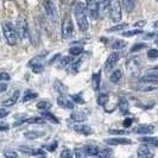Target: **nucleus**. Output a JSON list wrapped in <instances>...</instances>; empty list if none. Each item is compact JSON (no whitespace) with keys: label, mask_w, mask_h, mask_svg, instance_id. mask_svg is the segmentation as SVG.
Returning a JSON list of instances; mask_svg holds the SVG:
<instances>
[{"label":"nucleus","mask_w":158,"mask_h":158,"mask_svg":"<svg viewBox=\"0 0 158 158\" xmlns=\"http://www.w3.org/2000/svg\"><path fill=\"white\" fill-rule=\"evenodd\" d=\"M16 29L17 32H18V36L22 40H25V38L29 37V25H27V22H26V19L24 17H19L17 19Z\"/></svg>","instance_id":"obj_3"},{"label":"nucleus","mask_w":158,"mask_h":158,"mask_svg":"<svg viewBox=\"0 0 158 158\" xmlns=\"http://www.w3.org/2000/svg\"><path fill=\"white\" fill-rule=\"evenodd\" d=\"M132 123H133V119H131V118H127L124 120V127H130L131 125H132Z\"/></svg>","instance_id":"obj_52"},{"label":"nucleus","mask_w":158,"mask_h":158,"mask_svg":"<svg viewBox=\"0 0 158 158\" xmlns=\"http://www.w3.org/2000/svg\"><path fill=\"white\" fill-rule=\"evenodd\" d=\"M54 87H55L56 90L60 93V95H65V93H67V87L64 86L61 81H58V80H57V81H55Z\"/></svg>","instance_id":"obj_26"},{"label":"nucleus","mask_w":158,"mask_h":158,"mask_svg":"<svg viewBox=\"0 0 158 158\" xmlns=\"http://www.w3.org/2000/svg\"><path fill=\"white\" fill-rule=\"evenodd\" d=\"M108 133H110V135H128L131 132L127 131V130H118V128H114V130H110Z\"/></svg>","instance_id":"obj_34"},{"label":"nucleus","mask_w":158,"mask_h":158,"mask_svg":"<svg viewBox=\"0 0 158 158\" xmlns=\"http://www.w3.org/2000/svg\"><path fill=\"white\" fill-rule=\"evenodd\" d=\"M155 131L153 125H139L133 130V132L139 133V135H151Z\"/></svg>","instance_id":"obj_13"},{"label":"nucleus","mask_w":158,"mask_h":158,"mask_svg":"<svg viewBox=\"0 0 158 158\" xmlns=\"http://www.w3.org/2000/svg\"><path fill=\"white\" fill-rule=\"evenodd\" d=\"M19 150L26 155H31V156H45L44 151H42L40 149H35L32 146H20Z\"/></svg>","instance_id":"obj_10"},{"label":"nucleus","mask_w":158,"mask_h":158,"mask_svg":"<svg viewBox=\"0 0 158 158\" xmlns=\"http://www.w3.org/2000/svg\"><path fill=\"white\" fill-rule=\"evenodd\" d=\"M45 119L43 117H32V118L25 119L24 123H27V124H43Z\"/></svg>","instance_id":"obj_32"},{"label":"nucleus","mask_w":158,"mask_h":158,"mask_svg":"<svg viewBox=\"0 0 158 158\" xmlns=\"http://www.w3.org/2000/svg\"><path fill=\"white\" fill-rule=\"evenodd\" d=\"M43 70H44V65H43V64H38V65L32 67V71H33L35 74H40Z\"/></svg>","instance_id":"obj_44"},{"label":"nucleus","mask_w":158,"mask_h":158,"mask_svg":"<svg viewBox=\"0 0 158 158\" xmlns=\"http://www.w3.org/2000/svg\"><path fill=\"white\" fill-rule=\"evenodd\" d=\"M44 7H45V12H47V16L50 19V22L55 23L57 20V8H56L55 4L51 0H47L44 4Z\"/></svg>","instance_id":"obj_8"},{"label":"nucleus","mask_w":158,"mask_h":158,"mask_svg":"<svg viewBox=\"0 0 158 158\" xmlns=\"http://www.w3.org/2000/svg\"><path fill=\"white\" fill-rule=\"evenodd\" d=\"M99 2V11H100V16L105 15L107 10H110V5H111V0H98Z\"/></svg>","instance_id":"obj_20"},{"label":"nucleus","mask_w":158,"mask_h":158,"mask_svg":"<svg viewBox=\"0 0 158 158\" xmlns=\"http://www.w3.org/2000/svg\"><path fill=\"white\" fill-rule=\"evenodd\" d=\"M100 81H101V74L98 71L94 73L93 76H92V82H93V88L98 92L100 89Z\"/></svg>","instance_id":"obj_23"},{"label":"nucleus","mask_w":158,"mask_h":158,"mask_svg":"<svg viewBox=\"0 0 158 158\" xmlns=\"http://www.w3.org/2000/svg\"><path fill=\"white\" fill-rule=\"evenodd\" d=\"M74 131L83 135H92V128H90V126L85 125V124H76V125L74 126Z\"/></svg>","instance_id":"obj_15"},{"label":"nucleus","mask_w":158,"mask_h":158,"mask_svg":"<svg viewBox=\"0 0 158 158\" xmlns=\"http://www.w3.org/2000/svg\"><path fill=\"white\" fill-rule=\"evenodd\" d=\"M148 57H149L150 60H156V58H158L157 49H150V50L148 51Z\"/></svg>","instance_id":"obj_42"},{"label":"nucleus","mask_w":158,"mask_h":158,"mask_svg":"<svg viewBox=\"0 0 158 158\" xmlns=\"http://www.w3.org/2000/svg\"><path fill=\"white\" fill-rule=\"evenodd\" d=\"M157 1H158V0H157Z\"/></svg>","instance_id":"obj_62"},{"label":"nucleus","mask_w":158,"mask_h":158,"mask_svg":"<svg viewBox=\"0 0 158 158\" xmlns=\"http://www.w3.org/2000/svg\"><path fill=\"white\" fill-rule=\"evenodd\" d=\"M127 26H128V24L124 23V24H118V25H114V26H112L111 29H108V31L110 32H115V31H123V30H125Z\"/></svg>","instance_id":"obj_36"},{"label":"nucleus","mask_w":158,"mask_h":158,"mask_svg":"<svg viewBox=\"0 0 158 158\" xmlns=\"http://www.w3.org/2000/svg\"><path fill=\"white\" fill-rule=\"evenodd\" d=\"M61 157H74L75 155L73 153V152H70L69 150H64L61 152V155H60Z\"/></svg>","instance_id":"obj_50"},{"label":"nucleus","mask_w":158,"mask_h":158,"mask_svg":"<svg viewBox=\"0 0 158 158\" xmlns=\"http://www.w3.org/2000/svg\"><path fill=\"white\" fill-rule=\"evenodd\" d=\"M83 150L86 152V155L90 156V157H98L99 156V152H100V149H98L95 145H86L83 148Z\"/></svg>","instance_id":"obj_19"},{"label":"nucleus","mask_w":158,"mask_h":158,"mask_svg":"<svg viewBox=\"0 0 158 158\" xmlns=\"http://www.w3.org/2000/svg\"><path fill=\"white\" fill-rule=\"evenodd\" d=\"M62 38L64 40H69L73 37V32H74V24L71 22L70 17L64 18L63 23H62Z\"/></svg>","instance_id":"obj_4"},{"label":"nucleus","mask_w":158,"mask_h":158,"mask_svg":"<svg viewBox=\"0 0 158 158\" xmlns=\"http://www.w3.org/2000/svg\"><path fill=\"white\" fill-rule=\"evenodd\" d=\"M137 62H138L137 60H133V61H130V62H128V64H127V67H132V69H128L131 73H135V74H137V71L139 70V64L137 63Z\"/></svg>","instance_id":"obj_37"},{"label":"nucleus","mask_w":158,"mask_h":158,"mask_svg":"<svg viewBox=\"0 0 158 158\" xmlns=\"http://www.w3.org/2000/svg\"><path fill=\"white\" fill-rule=\"evenodd\" d=\"M10 75H8L6 71H2L1 73V75H0V82H7V81H10Z\"/></svg>","instance_id":"obj_46"},{"label":"nucleus","mask_w":158,"mask_h":158,"mask_svg":"<svg viewBox=\"0 0 158 158\" xmlns=\"http://www.w3.org/2000/svg\"><path fill=\"white\" fill-rule=\"evenodd\" d=\"M137 155L139 157H152L155 153L148 145H142V146H139V149L137 151Z\"/></svg>","instance_id":"obj_17"},{"label":"nucleus","mask_w":158,"mask_h":158,"mask_svg":"<svg viewBox=\"0 0 158 158\" xmlns=\"http://www.w3.org/2000/svg\"><path fill=\"white\" fill-rule=\"evenodd\" d=\"M140 33H143V30H132V31L123 32V36H125V37H132V36H135V35H140Z\"/></svg>","instance_id":"obj_41"},{"label":"nucleus","mask_w":158,"mask_h":158,"mask_svg":"<svg viewBox=\"0 0 158 158\" xmlns=\"http://www.w3.org/2000/svg\"><path fill=\"white\" fill-rule=\"evenodd\" d=\"M118 107H119V111L121 112V114L124 115H127L130 113V107H128V101H127L126 98L121 96L119 98V102H118Z\"/></svg>","instance_id":"obj_14"},{"label":"nucleus","mask_w":158,"mask_h":158,"mask_svg":"<svg viewBox=\"0 0 158 158\" xmlns=\"http://www.w3.org/2000/svg\"><path fill=\"white\" fill-rule=\"evenodd\" d=\"M74 57H75V56H73V55L63 57V58L61 60V62H60V67H61V68H64V67H67V65L71 64L73 62H74Z\"/></svg>","instance_id":"obj_31"},{"label":"nucleus","mask_w":158,"mask_h":158,"mask_svg":"<svg viewBox=\"0 0 158 158\" xmlns=\"http://www.w3.org/2000/svg\"><path fill=\"white\" fill-rule=\"evenodd\" d=\"M145 48H148V44H145V43H137V44H135L133 47L131 48V52L135 54V52L139 51V50H143Z\"/></svg>","instance_id":"obj_40"},{"label":"nucleus","mask_w":158,"mask_h":158,"mask_svg":"<svg viewBox=\"0 0 158 158\" xmlns=\"http://www.w3.org/2000/svg\"><path fill=\"white\" fill-rule=\"evenodd\" d=\"M71 99L74 100V102H77V103H85V100L82 99L81 94L77 95H71Z\"/></svg>","instance_id":"obj_45"},{"label":"nucleus","mask_w":158,"mask_h":158,"mask_svg":"<svg viewBox=\"0 0 158 158\" xmlns=\"http://www.w3.org/2000/svg\"><path fill=\"white\" fill-rule=\"evenodd\" d=\"M156 37H158V33H148L145 36V38H156Z\"/></svg>","instance_id":"obj_55"},{"label":"nucleus","mask_w":158,"mask_h":158,"mask_svg":"<svg viewBox=\"0 0 158 158\" xmlns=\"http://www.w3.org/2000/svg\"><path fill=\"white\" fill-rule=\"evenodd\" d=\"M82 63V60H79L77 62H75V63L73 64V67H71V71H73V74H77L79 73V68L80 65Z\"/></svg>","instance_id":"obj_43"},{"label":"nucleus","mask_w":158,"mask_h":158,"mask_svg":"<svg viewBox=\"0 0 158 158\" xmlns=\"http://www.w3.org/2000/svg\"><path fill=\"white\" fill-rule=\"evenodd\" d=\"M86 7H87L88 16L92 19H98L100 16V11H99V2L98 0H86Z\"/></svg>","instance_id":"obj_6"},{"label":"nucleus","mask_w":158,"mask_h":158,"mask_svg":"<svg viewBox=\"0 0 158 158\" xmlns=\"http://www.w3.org/2000/svg\"><path fill=\"white\" fill-rule=\"evenodd\" d=\"M18 155H17L16 152H13V151H10V152H5L4 153V157H13V158H16Z\"/></svg>","instance_id":"obj_53"},{"label":"nucleus","mask_w":158,"mask_h":158,"mask_svg":"<svg viewBox=\"0 0 158 158\" xmlns=\"http://www.w3.org/2000/svg\"><path fill=\"white\" fill-rule=\"evenodd\" d=\"M86 6L83 2L77 1L74 6V15L76 18V23L79 29L82 32H86L89 29V24H88V12H86Z\"/></svg>","instance_id":"obj_1"},{"label":"nucleus","mask_w":158,"mask_h":158,"mask_svg":"<svg viewBox=\"0 0 158 158\" xmlns=\"http://www.w3.org/2000/svg\"><path fill=\"white\" fill-rule=\"evenodd\" d=\"M112 152L110 150H102L99 152V156L98 157H108V156H111Z\"/></svg>","instance_id":"obj_51"},{"label":"nucleus","mask_w":158,"mask_h":158,"mask_svg":"<svg viewBox=\"0 0 158 158\" xmlns=\"http://www.w3.org/2000/svg\"><path fill=\"white\" fill-rule=\"evenodd\" d=\"M0 130H1V131H6V130H7V126H6V125H4V124H1Z\"/></svg>","instance_id":"obj_58"},{"label":"nucleus","mask_w":158,"mask_h":158,"mask_svg":"<svg viewBox=\"0 0 158 158\" xmlns=\"http://www.w3.org/2000/svg\"><path fill=\"white\" fill-rule=\"evenodd\" d=\"M126 42L123 40H111V48L114 50H121L126 47Z\"/></svg>","instance_id":"obj_21"},{"label":"nucleus","mask_w":158,"mask_h":158,"mask_svg":"<svg viewBox=\"0 0 158 158\" xmlns=\"http://www.w3.org/2000/svg\"><path fill=\"white\" fill-rule=\"evenodd\" d=\"M108 101V94H100L98 96V103L100 105V106H105L106 103Z\"/></svg>","instance_id":"obj_39"},{"label":"nucleus","mask_w":158,"mask_h":158,"mask_svg":"<svg viewBox=\"0 0 158 158\" xmlns=\"http://www.w3.org/2000/svg\"><path fill=\"white\" fill-rule=\"evenodd\" d=\"M37 108L40 111H48V110L51 108V102L49 100H42L37 103Z\"/></svg>","instance_id":"obj_28"},{"label":"nucleus","mask_w":158,"mask_h":158,"mask_svg":"<svg viewBox=\"0 0 158 158\" xmlns=\"http://www.w3.org/2000/svg\"><path fill=\"white\" fill-rule=\"evenodd\" d=\"M2 32H4V37L8 45H16L17 40H18V32H17V29H15V26L10 22L2 24Z\"/></svg>","instance_id":"obj_2"},{"label":"nucleus","mask_w":158,"mask_h":158,"mask_svg":"<svg viewBox=\"0 0 158 158\" xmlns=\"http://www.w3.org/2000/svg\"><path fill=\"white\" fill-rule=\"evenodd\" d=\"M140 82H149L153 85H158V75H152V74H146L140 79Z\"/></svg>","instance_id":"obj_22"},{"label":"nucleus","mask_w":158,"mask_h":158,"mask_svg":"<svg viewBox=\"0 0 158 158\" xmlns=\"http://www.w3.org/2000/svg\"><path fill=\"white\" fill-rule=\"evenodd\" d=\"M57 146H58V143L57 142H54L52 144H50V145H48V146H45L48 150L50 151V152H54V151L57 149Z\"/></svg>","instance_id":"obj_49"},{"label":"nucleus","mask_w":158,"mask_h":158,"mask_svg":"<svg viewBox=\"0 0 158 158\" xmlns=\"http://www.w3.org/2000/svg\"><path fill=\"white\" fill-rule=\"evenodd\" d=\"M44 135V132H37V131H30V132H25L24 137L27 138V139H36L38 137Z\"/></svg>","instance_id":"obj_30"},{"label":"nucleus","mask_w":158,"mask_h":158,"mask_svg":"<svg viewBox=\"0 0 158 158\" xmlns=\"http://www.w3.org/2000/svg\"><path fill=\"white\" fill-rule=\"evenodd\" d=\"M110 16L113 22H119L121 19V6H120L119 0H111Z\"/></svg>","instance_id":"obj_5"},{"label":"nucleus","mask_w":158,"mask_h":158,"mask_svg":"<svg viewBox=\"0 0 158 158\" xmlns=\"http://www.w3.org/2000/svg\"><path fill=\"white\" fill-rule=\"evenodd\" d=\"M158 87V85H153V83H149V82H139V85L135 87L138 92H151L155 90Z\"/></svg>","instance_id":"obj_16"},{"label":"nucleus","mask_w":158,"mask_h":158,"mask_svg":"<svg viewBox=\"0 0 158 158\" xmlns=\"http://www.w3.org/2000/svg\"><path fill=\"white\" fill-rule=\"evenodd\" d=\"M86 118H87V115L81 111H74L70 115V120L74 123H82L86 120Z\"/></svg>","instance_id":"obj_18"},{"label":"nucleus","mask_w":158,"mask_h":158,"mask_svg":"<svg viewBox=\"0 0 158 158\" xmlns=\"http://www.w3.org/2000/svg\"><path fill=\"white\" fill-rule=\"evenodd\" d=\"M18 95H19V92L17 90L16 93H15V95H13V98H11V99H7V100H5V101L2 102V105H4V106H6V107L13 106V105L16 103L17 99H18Z\"/></svg>","instance_id":"obj_33"},{"label":"nucleus","mask_w":158,"mask_h":158,"mask_svg":"<svg viewBox=\"0 0 158 158\" xmlns=\"http://www.w3.org/2000/svg\"><path fill=\"white\" fill-rule=\"evenodd\" d=\"M38 96V94L37 93H35L33 90H31V89H27L25 93H24L23 95V102H26V101H30V100H32V99H36Z\"/></svg>","instance_id":"obj_25"},{"label":"nucleus","mask_w":158,"mask_h":158,"mask_svg":"<svg viewBox=\"0 0 158 158\" xmlns=\"http://www.w3.org/2000/svg\"><path fill=\"white\" fill-rule=\"evenodd\" d=\"M146 74H152V75H158V65L157 67H152V68H149L145 70Z\"/></svg>","instance_id":"obj_48"},{"label":"nucleus","mask_w":158,"mask_h":158,"mask_svg":"<svg viewBox=\"0 0 158 158\" xmlns=\"http://www.w3.org/2000/svg\"><path fill=\"white\" fill-rule=\"evenodd\" d=\"M1 93H4L5 90H6V82H1Z\"/></svg>","instance_id":"obj_57"},{"label":"nucleus","mask_w":158,"mask_h":158,"mask_svg":"<svg viewBox=\"0 0 158 158\" xmlns=\"http://www.w3.org/2000/svg\"><path fill=\"white\" fill-rule=\"evenodd\" d=\"M157 45H158V42H157Z\"/></svg>","instance_id":"obj_61"},{"label":"nucleus","mask_w":158,"mask_h":158,"mask_svg":"<svg viewBox=\"0 0 158 158\" xmlns=\"http://www.w3.org/2000/svg\"><path fill=\"white\" fill-rule=\"evenodd\" d=\"M74 155H75L76 157H85V156H87L83 149H75V152H74Z\"/></svg>","instance_id":"obj_47"},{"label":"nucleus","mask_w":158,"mask_h":158,"mask_svg":"<svg viewBox=\"0 0 158 158\" xmlns=\"http://www.w3.org/2000/svg\"><path fill=\"white\" fill-rule=\"evenodd\" d=\"M57 103L62 107V108H65V110H74V102L69 100L65 95H60L57 98Z\"/></svg>","instance_id":"obj_11"},{"label":"nucleus","mask_w":158,"mask_h":158,"mask_svg":"<svg viewBox=\"0 0 158 158\" xmlns=\"http://www.w3.org/2000/svg\"><path fill=\"white\" fill-rule=\"evenodd\" d=\"M8 113H10V112L6 111L5 108H1V110H0V118H1V119H4V118H5V117H6V115H7Z\"/></svg>","instance_id":"obj_54"},{"label":"nucleus","mask_w":158,"mask_h":158,"mask_svg":"<svg viewBox=\"0 0 158 158\" xmlns=\"http://www.w3.org/2000/svg\"><path fill=\"white\" fill-rule=\"evenodd\" d=\"M156 29H158V22H155V25H153Z\"/></svg>","instance_id":"obj_60"},{"label":"nucleus","mask_w":158,"mask_h":158,"mask_svg":"<svg viewBox=\"0 0 158 158\" xmlns=\"http://www.w3.org/2000/svg\"><path fill=\"white\" fill-rule=\"evenodd\" d=\"M48 56V52L47 51H43L42 54H40V55L35 56L33 58H31L30 61H29V67H35V65H38V64H43L44 63V61H45V58H47Z\"/></svg>","instance_id":"obj_12"},{"label":"nucleus","mask_w":158,"mask_h":158,"mask_svg":"<svg viewBox=\"0 0 158 158\" xmlns=\"http://www.w3.org/2000/svg\"><path fill=\"white\" fill-rule=\"evenodd\" d=\"M158 139V137H140L139 138V142L144 143V144H152Z\"/></svg>","instance_id":"obj_38"},{"label":"nucleus","mask_w":158,"mask_h":158,"mask_svg":"<svg viewBox=\"0 0 158 158\" xmlns=\"http://www.w3.org/2000/svg\"><path fill=\"white\" fill-rule=\"evenodd\" d=\"M42 117L45 119V120H49V121L54 123V124H60V120H58V118H56L55 115H54L52 113H50V112L42 111Z\"/></svg>","instance_id":"obj_24"},{"label":"nucleus","mask_w":158,"mask_h":158,"mask_svg":"<svg viewBox=\"0 0 158 158\" xmlns=\"http://www.w3.org/2000/svg\"><path fill=\"white\" fill-rule=\"evenodd\" d=\"M105 143L107 145H130L132 142L127 138L119 137V138H107V139H105Z\"/></svg>","instance_id":"obj_9"},{"label":"nucleus","mask_w":158,"mask_h":158,"mask_svg":"<svg viewBox=\"0 0 158 158\" xmlns=\"http://www.w3.org/2000/svg\"><path fill=\"white\" fill-rule=\"evenodd\" d=\"M146 24V22L144 20V22H138V23H135V26H137V27H142V26H144Z\"/></svg>","instance_id":"obj_56"},{"label":"nucleus","mask_w":158,"mask_h":158,"mask_svg":"<svg viewBox=\"0 0 158 158\" xmlns=\"http://www.w3.org/2000/svg\"><path fill=\"white\" fill-rule=\"evenodd\" d=\"M120 60V52H117V51H114V52H112L111 55L107 57V60H106V62H105V71L106 73H110L114 69V67H115V64L118 63V61Z\"/></svg>","instance_id":"obj_7"},{"label":"nucleus","mask_w":158,"mask_h":158,"mask_svg":"<svg viewBox=\"0 0 158 158\" xmlns=\"http://www.w3.org/2000/svg\"><path fill=\"white\" fill-rule=\"evenodd\" d=\"M83 52V48L82 47H71L69 49V54L73 56H80Z\"/></svg>","instance_id":"obj_35"},{"label":"nucleus","mask_w":158,"mask_h":158,"mask_svg":"<svg viewBox=\"0 0 158 158\" xmlns=\"http://www.w3.org/2000/svg\"><path fill=\"white\" fill-rule=\"evenodd\" d=\"M121 77H123V74H121V71H120V70H114L111 74V76H110V80H111V82H113V83H118L119 81L121 80Z\"/></svg>","instance_id":"obj_29"},{"label":"nucleus","mask_w":158,"mask_h":158,"mask_svg":"<svg viewBox=\"0 0 158 158\" xmlns=\"http://www.w3.org/2000/svg\"><path fill=\"white\" fill-rule=\"evenodd\" d=\"M123 5L126 12H132L135 5V0H123Z\"/></svg>","instance_id":"obj_27"},{"label":"nucleus","mask_w":158,"mask_h":158,"mask_svg":"<svg viewBox=\"0 0 158 158\" xmlns=\"http://www.w3.org/2000/svg\"><path fill=\"white\" fill-rule=\"evenodd\" d=\"M151 145H152V146H155V148H157V149H158V139H157V140H156L155 143H152Z\"/></svg>","instance_id":"obj_59"}]
</instances>
